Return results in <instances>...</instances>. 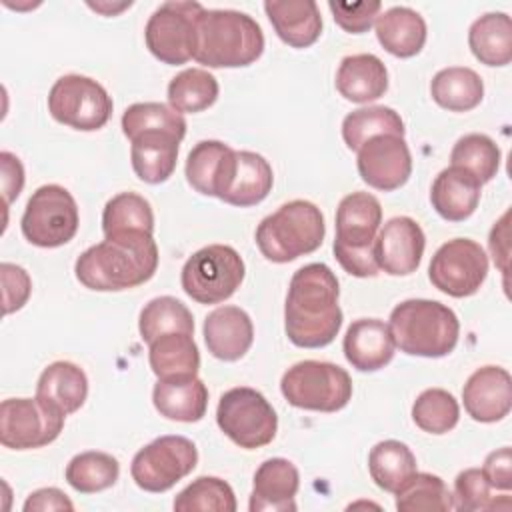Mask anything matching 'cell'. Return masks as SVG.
<instances>
[{"label": "cell", "instance_id": "cell-1", "mask_svg": "<svg viewBox=\"0 0 512 512\" xmlns=\"http://www.w3.org/2000/svg\"><path fill=\"white\" fill-rule=\"evenodd\" d=\"M338 278L322 262L298 268L284 304V330L298 348L328 346L342 326Z\"/></svg>", "mask_w": 512, "mask_h": 512}, {"label": "cell", "instance_id": "cell-2", "mask_svg": "<svg viewBox=\"0 0 512 512\" xmlns=\"http://www.w3.org/2000/svg\"><path fill=\"white\" fill-rule=\"evenodd\" d=\"M158 268V246L150 232L126 230L104 236L84 250L74 272L80 284L96 292H120L148 282Z\"/></svg>", "mask_w": 512, "mask_h": 512}, {"label": "cell", "instance_id": "cell-3", "mask_svg": "<svg viewBox=\"0 0 512 512\" xmlns=\"http://www.w3.org/2000/svg\"><path fill=\"white\" fill-rule=\"evenodd\" d=\"M264 50L260 24L238 10H202L196 18L194 60L208 68L250 66Z\"/></svg>", "mask_w": 512, "mask_h": 512}, {"label": "cell", "instance_id": "cell-4", "mask_svg": "<svg viewBox=\"0 0 512 512\" xmlns=\"http://www.w3.org/2000/svg\"><path fill=\"white\" fill-rule=\"evenodd\" d=\"M390 332L394 344L410 356H448L460 336V322L452 308L438 300L412 298L400 302L390 312Z\"/></svg>", "mask_w": 512, "mask_h": 512}, {"label": "cell", "instance_id": "cell-5", "mask_svg": "<svg viewBox=\"0 0 512 512\" xmlns=\"http://www.w3.org/2000/svg\"><path fill=\"white\" fill-rule=\"evenodd\" d=\"M382 224V206L368 192H352L344 196L336 208L334 256L340 266L356 276L368 278L378 274L374 258V240Z\"/></svg>", "mask_w": 512, "mask_h": 512}, {"label": "cell", "instance_id": "cell-6", "mask_svg": "<svg viewBox=\"0 0 512 512\" xmlns=\"http://www.w3.org/2000/svg\"><path fill=\"white\" fill-rule=\"evenodd\" d=\"M324 234L320 208L308 200H290L258 224L256 244L266 260L286 264L318 250Z\"/></svg>", "mask_w": 512, "mask_h": 512}, {"label": "cell", "instance_id": "cell-7", "mask_svg": "<svg viewBox=\"0 0 512 512\" xmlns=\"http://www.w3.org/2000/svg\"><path fill=\"white\" fill-rule=\"evenodd\" d=\"M280 390L294 408L338 412L352 398V380L338 364L302 360L284 372Z\"/></svg>", "mask_w": 512, "mask_h": 512}, {"label": "cell", "instance_id": "cell-8", "mask_svg": "<svg viewBox=\"0 0 512 512\" xmlns=\"http://www.w3.org/2000/svg\"><path fill=\"white\" fill-rule=\"evenodd\" d=\"M242 256L226 244H210L194 252L182 266V290L198 304L228 300L244 280Z\"/></svg>", "mask_w": 512, "mask_h": 512}, {"label": "cell", "instance_id": "cell-9", "mask_svg": "<svg viewBox=\"0 0 512 512\" xmlns=\"http://www.w3.org/2000/svg\"><path fill=\"white\" fill-rule=\"evenodd\" d=\"M220 430L240 448L256 450L270 444L278 430V416L262 392L236 386L220 396L216 408Z\"/></svg>", "mask_w": 512, "mask_h": 512}, {"label": "cell", "instance_id": "cell-10", "mask_svg": "<svg viewBox=\"0 0 512 512\" xmlns=\"http://www.w3.org/2000/svg\"><path fill=\"white\" fill-rule=\"evenodd\" d=\"M78 224L76 200L58 184H44L32 192L20 220L24 238L40 248H58L70 242Z\"/></svg>", "mask_w": 512, "mask_h": 512}, {"label": "cell", "instance_id": "cell-11", "mask_svg": "<svg viewBox=\"0 0 512 512\" xmlns=\"http://www.w3.org/2000/svg\"><path fill=\"white\" fill-rule=\"evenodd\" d=\"M112 98L106 88L82 74L60 76L48 94L50 116L74 130H100L112 116Z\"/></svg>", "mask_w": 512, "mask_h": 512}, {"label": "cell", "instance_id": "cell-12", "mask_svg": "<svg viewBox=\"0 0 512 512\" xmlns=\"http://www.w3.org/2000/svg\"><path fill=\"white\" fill-rule=\"evenodd\" d=\"M66 414L40 398H6L0 404V442L10 450H32L54 442Z\"/></svg>", "mask_w": 512, "mask_h": 512}, {"label": "cell", "instance_id": "cell-13", "mask_svg": "<svg viewBox=\"0 0 512 512\" xmlns=\"http://www.w3.org/2000/svg\"><path fill=\"white\" fill-rule=\"evenodd\" d=\"M198 464V450L184 436H160L140 448L130 464L132 480L146 492H166Z\"/></svg>", "mask_w": 512, "mask_h": 512}, {"label": "cell", "instance_id": "cell-14", "mask_svg": "<svg viewBox=\"0 0 512 512\" xmlns=\"http://www.w3.org/2000/svg\"><path fill=\"white\" fill-rule=\"evenodd\" d=\"M204 10L198 2H164L146 22L144 38L154 58L178 66L194 58L196 18Z\"/></svg>", "mask_w": 512, "mask_h": 512}, {"label": "cell", "instance_id": "cell-15", "mask_svg": "<svg viewBox=\"0 0 512 512\" xmlns=\"http://www.w3.org/2000/svg\"><path fill=\"white\" fill-rule=\"evenodd\" d=\"M488 274L484 248L470 238L444 242L430 260L428 278L434 288L452 296L466 298L480 290Z\"/></svg>", "mask_w": 512, "mask_h": 512}, {"label": "cell", "instance_id": "cell-16", "mask_svg": "<svg viewBox=\"0 0 512 512\" xmlns=\"http://www.w3.org/2000/svg\"><path fill=\"white\" fill-rule=\"evenodd\" d=\"M360 178L382 192L404 186L412 174V156L404 136L380 134L364 142L356 158Z\"/></svg>", "mask_w": 512, "mask_h": 512}, {"label": "cell", "instance_id": "cell-17", "mask_svg": "<svg viewBox=\"0 0 512 512\" xmlns=\"http://www.w3.org/2000/svg\"><path fill=\"white\" fill-rule=\"evenodd\" d=\"M426 246L420 224L408 216L390 218L374 240V258L390 276H408L418 270Z\"/></svg>", "mask_w": 512, "mask_h": 512}, {"label": "cell", "instance_id": "cell-18", "mask_svg": "<svg viewBox=\"0 0 512 512\" xmlns=\"http://www.w3.org/2000/svg\"><path fill=\"white\" fill-rule=\"evenodd\" d=\"M462 402L476 422L492 424L508 416L512 408V378L500 366H482L470 374L462 388Z\"/></svg>", "mask_w": 512, "mask_h": 512}, {"label": "cell", "instance_id": "cell-19", "mask_svg": "<svg viewBox=\"0 0 512 512\" xmlns=\"http://www.w3.org/2000/svg\"><path fill=\"white\" fill-rule=\"evenodd\" d=\"M234 172L236 150L220 140L198 142L186 158V180L204 196H216L222 200L232 184Z\"/></svg>", "mask_w": 512, "mask_h": 512}, {"label": "cell", "instance_id": "cell-20", "mask_svg": "<svg viewBox=\"0 0 512 512\" xmlns=\"http://www.w3.org/2000/svg\"><path fill=\"white\" fill-rule=\"evenodd\" d=\"M300 486L298 468L286 458H268L254 472L250 512H294Z\"/></svg>", "mask_w": 512, "mask_h": 512}, {"label": "cell", "instance_id": "cell-21", "mask_svg": "<svg viewBox=\"0 0 512 512\" xmlns=\"http://www.w3.org/2000/svg\"><path fill=\"white\" fill-rule=\"evenodd\" d=\"M204 342L208 352L224 362L240 360L254 342L250 316L238 306H220L204 320Z\"/></svg>", "mask_w": 512, "mask_h": 512}, {"label": "cell", "instance_id": "cell-22", "mask_svg": "<svg viewBox=\"0 0 512 512\" xmlns=\"http://www.w3.org/2000/svg\"><path fill=\"white\" fill-rule=\"evenodd\" d=\"M342 350L352 368L360 372H376L394 358L396 344L386 322L378 318H360L348 326Z\"/></svg>", "mask_w": 512, "mask_h": 512}, {"label": "cell", "instance_id": "cell-23", "mask_svg": "<svg viewBox=\"0 0 512 512\" xmlns=\"http://www.w3.org/2000/svg\"><path fill=\"white\" fill-rule=\"evenodd\" d=\"M264 10L278 38L292 48H308L322 34V16L314 0H268Z\"/></svg>", "mask_w": 512, "mask_h": 512}, {"label": "cell", "instance_id": "cell-24", "mask_svg": "<svg viewBox=\"0 0 512 512\" xmlns=\"http://www.w3.org/2000/svg\"><path fill=\"white\" fill-rule=\"evenodd\" d=\"M480 188L476 176L460 166L444 168L432 182V208L448 222H462L474 214L480 202Z\"/></svg>", "mask_w": 512, "mask_h": 512}, {"label": "cell", "instance_id": "cell-25", "mask_svg": "<svg viewBox=\"0 0 512 512\" xmlns=\"http://www.w3.org/2000/svg\"><path fill=\"white\" fill-rule=\"evenodd\" d=\"M130 142L132 170L142 182L160 184L172 176L180 148L178 136L162 130H150L140 132Z\"/></svg>", "mask_w": 512, "mask_h": 512}, {"label": "cell", "instance_id": "cell-26", "mask_svg": "<svg viewBox=\"0 0 512 512\" xmlns=\"http://www.w3.org/2000/svg\"><path fill=\"white\" fill-rule=\"evenodd\" d=\"M152 402L168 420L198 422L208 408V388L198 376L164 378L154 384Z\"/></svg>", "mask_w": 512, "mask_h": 512}, {"label": "cell", "instance_id": "cell-27", "mask_svg": "<svg viewBox=\"0 0 512 512\" xmlns=\"http://www.w3.org/2000/svg\"><path fill=\"white\" fill-rule=\"evenodd\" d=\"M336 90L356 104L378 100L388 90V70L374 54L346 56L336 72Z\"/></svg>", "mask_w": 512, "mask_h": 512}, {"label": "cell", "instance_id": "cell-28", "mask_svg": "<svg viewBox=\"0 0 512 512\" xmlns=\"http://www.w3.org/2000/svg\"><path fill=\"white\" fill-rule=\"evenodd\" d=\"M426 22L408 6H392L376 18V38L386 52L398 58L416 56L426 44Z\"/></svg>", "mask_w": 512, "mask_h": 512}, {"label": "cell", "instance_id": "cell-29", "mask_svg": "<svg viewBox=\"0 0 512 512\" xmlns=\"http://www.w3.org/2000/svg\"><path fill=\"white\" fill-rule=\"evenodd\" d=\"M88 396V378L84 370L66 360L46 366L36 384V398L56 406L66 416L80 410Z\"/></svg>", "mask_w": 512, "mask_h": 512}, {"label": "cell", "instance_id": "cell-30", "mask_svg": "<svg viewBox=\"0 0 512 512\" xmlns=\"http://www.w3.org/2000/svg\"><path fill=\"white\" fill-rule=\"evenodd\" d=\"M148 362L158 380L196 376L200 368V352L192 334L170 332L148 344Z\"/></svg>", "mask_w": 512, "mask_h": 512}, {"label": "cell", "instance_id": "cell-31", "mask_svg": "<svg viewBox=\"0 0 512 512\" xmlns=\"http://www.w3.org/2000/svg\"><path fill=\"white\" fill-rule=\"evenodd\" d=\"M272 184V166L264 156L250 150H236V172L222 200L240 208L256 206L270 194Z\"/></svg>", "mask_w": 512, "mask_h": 512}, {"label": "cell", "instance_id": "cell-32", "mask_svg": "<svg viewBox=\"0 0 512 512\" xmlns=\"http://www.w3.org/2000/svg\"><path fill=\"white\" fill-rule=\"evenodd\" d=\"M468 46L486 66H506L512 60V20L504 12L476 18L468 30Z\"/></svg>", "mask_w": 512, "mask_h": 512}, {"label": "cell", "instance_id": "cell-33", "mask_svg": "<svg viewBox=\"0 0 512 512\" xmlns=\"http://www.w3.org/2000/svg\"><path fill=\"white\" fill-rule=\"evenodd\" d=\"M430 94L444 110L468 112L482 102L484 82L472 68L450 66L436 72L430 82Z\"/></svg>", "mask_w": 512, "mask_h": 512}, {"label": "cell", "instance_id": "cell-34", "mask_svg": "<svg viewBox=\"0 0 512 512\" xmlns=\"http://www.w3.org/2000/svg\"><path fill=\"white\" fill-rule=\"evenodd\" d=\"M368 470L374 484L386 492H396L416 474V456L400 440H382L368 454Z\"/></svg>", "mask_w": 512, "mask_h": 512}, {"label": "cell", "instance_id": "cell-35", "mask_svg": "<svg viewBox=\"0 0 512 512\" xmlns=\"http://www.w3.org/2000/svg\"><path fill=\"white\" fill-rule=\"evenodd\" d=\"M218 80L204 68H186L168 84V104L176 112H202L218 98Z\"/></svg>", "mask_w": 512, "mask_h": 512}, {"label": "cell", "instance_id": "cell-36", "mask_svg": "<svg viewBox=\"0 0 512 512\" xmlns=\"http://www.w3.org/2000/svg\"><path fill=\"white\" fill-rule=\"evenodd\" d=\"M380 134L404 136L400 114L388 106H366L352 110L342 120V138L350 150H360L364 142Z\"/></svg>", "mask_w": 512, "mask_h": 512}, {"label": "cell", "instance_id": "cell-37", "mask_svg": "<svg viewBox=\"0 0 512 512\" xmlns=\"http://www.w3.org/2000/svg\"><path fill=\"white\" fill-rule=\"evenodd\" d=\"M120 464L112 454L88 450L76 454L66 466V482L80 494H96L116 484Z\"/></svg>", "mask_w": 512, "mask_h": 512}, {"label": "cell", "instance_id": "cell-38", "mask_svg": "<svg viewBox=\"0 0 512 512\" xmlns=\"http://www.w3.org/2000/svg\"><path fill=\"white\" fill-rule=\"evenodd\" d=\"M138 330L142 340L150 344L158 336L170 332L194 334V318L192 312L174 296H158L140 310Z\"/></svg>", "mask_w": 512, "mask_h": 512}, {"label": "cell", "instance_id": "cell-39", "mask_svg": "<svg viewBox=\"0 0 512 512\" xmlns=\"http://www.w3.org/2000/svg\"><path fill=\"white\" fill-rule=\"evenodd\" d=\"M400 512H446L454 508L452 492L436 474L416 472L396 492Z\"/></svg>", "mask_w": 512, "mask_h": 512}, {"label": "cell", "instance_id": "cell-40", "mask_svg": "<svg viewBox=\"0 0 512 512\" xmlns=\"http://www.w3.org/2000/svg\"><path fill=\"white\" fill-rule=\"evenodd\" d=\"M452 166H460L478 178L480 184L490 182L500 168V148L486 134H466L456 140L450 152Z\"/></svg>", "mask_w": 512, "mask_h": 512}, {"label": "cell", "instance_id": "cell-41", "mask_svg": "<svg viewBox=\"0 0 512 512\" xmlns=\"http://www.w3.org/2000/svg\"><path fill=\"white\" fill-rule=\"evenodd\" d=\"M126 230L154 232V214L150 202L136 192H120L112 196L102 212L104 236Z\"/></svg>", "mask_w": 512, "mask_h": 512}, {"label": "cell", "instance_id": "cell-42", "mask_svg": "<svg viewBox=\"0 0 512 512\" xmlns=\"http://www.w3.org/2000/svg\"><path fill=\"white\" fill-rule=\"evenodd\" d=\"M150 130L170 132L182 140L186 136V120L180 112L162 102H136L124 110L122 132L128 140Z\"/></svg>", "mask_w": 512, "mask_h": 512}, {"label": "cell", "instance_id": "cell-43", "mask_svg": "<svg viewBox=\"0 0 512 512\" xmlns=\"http://www.w3.org/2000/svg\"><path fill=\"white\" fill-rule=\"evenodd\" d=\"M458 418L460 406L456 398L444 388L424 390L412 406L414 424L428 434L450 432L458 424Z\"/></svg>", "mask_w": 512, "mask_h": 512}, {"label": "cell", "instance_id": "cell-44", "mask_svg": "<svg viewBox=\"0 0 512 512\" xmlns=\"http://www.w3.org/2000/svg\"><path fill=\"white\" fill-rule=\"evenodd\" d=\"M176 512H234L236 496L228 482L216 476H200L188 484L174 500Z\"/></svg>", "mask_w": 512, "mask_h": 512}, {"label": "cell", "instance_id": "cell-45", "mask_svg": "<svg viewBox=\"0 0 512 512\" xmlns=\"http://www.w3.org/2000/svg\"><path fill=\"white\" fill-rule=\"evenodd\" d=\"M452 502H454V508L462 512L490 510L494 502L492 486L488 484L480 468H466L456 476Z\"/></svg>", "mask_w": 512, "mask_h": 512}, {"label": "cell", "instance_id": "cell-46", "mask_svg": "<svg viewBox=\"0 0 512 512\" xmlns=\"http://www.w3.org/2000/svg\"><path fill=\"white\" fill-rule=\"evenodd\" d=\"M328 8L334 16V22L350 32V34H362L370 30V26L376 22L382 4L378 0L374 2H356V4H346V2H328Z\"/></svg>", "mask_w": 512, "mask_h": 512}, {"label": "cell", "instance_id": "cell-47", "mask_svg": "<svg viewBox=\"0 0 512 512\" xmlns=\"http://www.w3.org/2000/svg\"><path fill=\"white\" fill-rule=\"evenodd\" d=\"M0 278H2V302L4 314H12L20 310L32 292V280L22 266L2 262L0 264Z\"/></svg>", "mask_w": 512, "mask_h": 512}, {"label": "cell", "instance_id": "cell-48", "mask_svg": "<svg viewBox=\"0 0 512 512\" xmlns=\"http://www.w3.org/2000/svg\"><path fill=\"white\" fill-rule=\"evenodd\" d=\"M480 470L492 488L504 490V492L510 490L512 488V450H510V446H502L500 450L490 452Z\"/></svg>", "mask_w": 512, "mask_h": 512}, {"label": "cell", "instance_id": "cell-49", "mask_svg": "<svg viewBox=\"0 0 512 512\" xmlns=\"http://www.w3.org/2000/svg\"><path fill=\"white\" fill-rule=\"evenodd\" d=\"M0 166H2V194H4V204L10 206L14 198L20 196L22 186H24V168L18 156L12 152H0Z\"/></svg>", "mask_w": 512, "mask_h": 512}, {"label": "cell", "instance_id": "cell-50", "mask_svg": "<svg viewBox=\"0 0 512 512\" xmlns=\"http://www.w3.org/2000/svg\"><path fill=\"white\" fill-rule=\"evenodd\" d=\"M24 510L26 512H30V510L32 512H36V510H40V512H44V510H74V504L58 488H40L26 498Z\"/></svg>", "mask_w": 512, "mask_h": 512}, {"label": "cell", "instance_id": "cell-51", "mask_svg": "<svg viewBox=\"0 0 512 512\" xmlns=\"http://www.w3.org/2000/svg\"><path fill=\"white\" fill-rule=\"evenodd\" d=\"M508 216L510 212H504V216L494 224L490 232V252L494 258V264L506 274V262H508Z\"/></svg>", "mask_w": 512, "mask_h": 512}]
</instances>
